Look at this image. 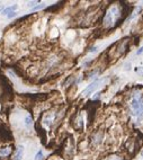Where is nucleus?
<instances>
[{"label": "nucleus", "mask_w": 143, "mask_h": 160, "mask_svg": "<svg viewBox=\"0 0 143 160\" xmlns=\"http://www.w3.org/2000/svg\"><path fill=\"white\" fill-rule=\"evenodd\" d=\"M27 96L31 97V98H33V99H40V100H44V99L47 97V95H42V94L40 95V94H38V95H27Z\"/></svg>", "instance_id": "1a4fd4ad"}, {"label": "nucleus", "mask_w": 143, "mask_h": 160, "mask_svg": "<svg viewBox=\"0 0 143 160\" xmlns=\"http://www.w3.org/2000/svg\"><path fill=\"white\" fill-rule=\"evenodd\" d=\"M8 16V18H11V17H14V16H16V13L14 11V13H10L9 15H7Z\"/></svg>", "instance_id": "dca6fc26"}, {"label": "nucleus", "mask_w": 143, "mask_h": 160, "mask_svg": "<svg viewBox=\"0 0 143 160\" xmlns=\"http://www.w3.org/2000/svg\"><path fill=\"white\" fill-rule=\"evenodd\" d=\"M118 14L119 13H118L117 7H112L111 10L106 14V16H105V20H104V22H105V25L108 26V25H111V24H113V22H115V19L117 18Z\"/></svg>", "instance_id": "7ed1b4c3"}, {"label": "nucleus", "mask_w": 143, "mask_h": 160, "mask_svg": "<svg viewBox=\"0 0 143 160\" xmlns=\"http://www.w3.org/2000/svg\"><path fill=\"white\" fill-rule=\"evenodd\" d=\"M142 53H143V47H140L139 51H137V55H140V54H142Z\"/></svg>", "instance_id": "2eb2a0df"}, {"label": "nucleus", "mask_w": 143, "mask_h": 160, "mask_svg": "<svg viewBox=\"0 0 143 160\" xmlns=\"http://www.w3.org/2000/svg\"><path fill=\"white\" fill-rule=\"evenodd\" d=\"M11 152V148L7 147V148H2L0 149V156H9Z\"/></svg>", "instance_id": "6e6552de"}, {"label": "nucleus", "mask_w": 143, "mask_h": 160, "mask_svg": "<svg viewBox=\"0 0 143 160\" xmlns=\"http://www.w3.org/2000/svg\"><path fill=\"white\" fill-rule=\"evenodd\" d=\"M142 156H143V152H142Z\"/></svg>", "instance_id": "a211bd4d"}, {"label": "nucleus", "mask_w": 143, "mask_h": 160, "mask_svg": "<svg viewBox=\"0 0 143 160\" xmlns=\"http://www.w3.org/2000/svg\"><path fill=\"white\" fill-rule=\"evenodd\" d=\"M24 156V147L23 146H18L15 150V154H14V160H22Z\"/></svg>", "instance_id": "423d86ee"}, {"label": "nucleus", "mask_w": 143, "mask_h": 160, "mask_svg": "<svg viewBox=\"0 0 143 160\" xmlns=\"http://www.w3.org/2000/svg\"><path fill=\"white\" fill-rule=\"evenodd\" d=\"M38 1H31L28 2V7H34V6H37Z\"/></svg>", "instance_id": "ddd939ff"}, {"label": "nucleus", "mask_w": 143, "mask_h": 160, "mask_svg": "<svg viewBox=\"0 0 143 160\" xmlns=\"http://www.w3.org/2000/svg\"><path fill=\"white\" fill-rule=\"evenodd\" d=\"M16 9H17V5H14V6L8 7L6 9H4V10H2V14H4V15H9L10 13H14Z\"/></svg>", "instance_id": "0eeeda50"}, {"label": "nucleus", "mask_w": 143, "mask_h": 160, "mask_svg": "<svg viewBox=\"0 0 143 160\" xmlns=\"http://www.w3.org/2000/svg\"><path fill=\"white\" fill-rule=\"evenodd\" d=\"M135 72L139 76H143V67H137L135 68Z\"/></svg>", "instance_id": "f8f14e48"}, {"label": "nucleus", "mask_w": 143, "mask_h": 160, "mask_svg": "<svg viewBox=\"0 0 143 160\" xmlns=\"http://www.w3.org/2000/svg\"><path fill=\"white\" fill-rule=\"evenodd\" d=\"M4 10V6L2 5H0V11H2Z\"/></svg>", "instance_id": "f3484780"}, {"label": "nucleus", "mask_w": 143, "mask_h": 160, "mask_svg": "<svg viewBox=\"0 0 143 160\" xmlns=\"http://www.w3.org/2000/svg\"><path fill=\"white\" fill-rule=\"evenodd\" d=\"M44 156H43V151H38L36 156H35V160H43Z\"/></svg>", "instance_id": "9b49d317"}, {"label": "nucleus", "mask_w": 143, "mask_h": 160, "mask_svg": "<svg viewBox=\"0 0 143 160\" xmlns=\"http://www.w3.org/2000/svg\"><path fill=\"white\" fill-rule=\"evenodd\" d=\"M25 125L26 128H31L32 125H33V118H32L31 115H27L25 117Z\"/></svg>", "instance_id": "9d476101"}, {"label": "nucleus", "mask_w": 143, "mask_h": 160, "mask_svg": "<svg viewBox=\"0 0 143 160\" xmlns=\"http://www.w3.org/2000/svg\"><path fill=\"white\" fill-rule=\"evenodd\" d=\"M103 81H104V79H98V80H95L93 83H90L87 88L82 91V96H88V95H90L93 91H95V90L99 87L100 83H103Z\"/></svg>", "instance_id": "39448f33"}, {"label": "nucleus", "mask_w": 143, "mask_h": 160, "mask_svg": "<svg viewBox=\"0 0 143 160\" xmlns=\"http://www.w3.org/2000/svg\"><path fill=\"white\" fill-rule=\"evenodd\" d=\"M44 5H37V6H35L33 8V11H35V10H38V9H41V8H43Z\"/></svg>", "instance_id": "4468645a"}, {"label": "nucleus", "mask_w": 143, "mask_h": 160, "mask_svg": "<svg viewBox=\"0 0 143 160\" xmlns=\"http://www.w3.org/2000/svg\"><path fill=\"white\" fill-rule=\"evenodd\" d=\"M131 108L133 110V114L137 118L143 117V96L142 95H135L131 100Z\"/></svg>", "instance_id": "f257e3e1"}, {"label": "nucleus", "mask_w": 143, "mask_h": 160, "mask_svg": "<svg viewBox=\"0 0 143 160\" xmlns=\"http://www.w3.org/2000/svg\"><path fill=\"white\" fill-rule=\"evenodd\" d=\"M0 83L2 87V93H4V95L7 96V99H13V87H11L10 81L6 77H4L2 75H0Z\"/></svg>", "instance_id": "f03ea898"}, {"label": "nucleus", "mask_w": 143, "mask_h": 160, "mask_svg": "<svg viewBox=\"0 0 143 160\" xmlns=\"http://www.w3.org/2000/svg\"><path fill=\"white\" fill-rule=\"evenodd\" d=\"M0 139L2 141H9L13 139V135L6 124H0Z\"/></svg>", "instance_id": "20e7f679"}]
</instances>
